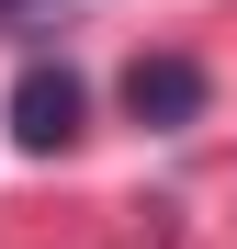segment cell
<instances>
[{"mask_svg": "<svg viewBox=\"0 0 237 249\" xmlns=\"http://www.w3.org/2000/svg\"><path fill=\"white\" fill-rule=\"evenodd\" d=\"M12 136H23L34 159L79 136V79H68V68H46V57H34V68L12 79Z\"/></svg>", "mask_w": 237, "mask_h": 249, "instance_id": "1", "label": "cell"}, {"mask_svg": "<svg viewBox=\"0 0 237 249\" xmlns=\"http://www.w3.org/2000/svg\"><path fill=\"white\" fill-rule=\"evenodd\" d=\"M23 12H57V0H0V23H23Z\"/></svg>", "mask_w": 237, "mask_h": 249, "instance_id": "3", "label": "cell"}, {"mask_svg": "<svg viewBox=\"0 0 237 249\" xmlns=\"http://www.w3.org/2000/svg\"><path fill=\"white\" fill-rule=\"evenodd\" d=\"M125 102H136V124H192L204 113V68L192 57H136L125 68Z\"/></svg>", "mask_w": 237, "mask_h": 249, "instance_id": "2", "label": "cell"}]
</instances>
